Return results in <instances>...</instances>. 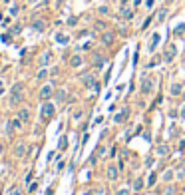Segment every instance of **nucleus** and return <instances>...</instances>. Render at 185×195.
Wrapping results in <instances>:
<instances>
[{
  "mask_svg": "<svg viewBox=\"0 0 185 195\" xmlns=\"http://www.w3.org/2000/svg\"><path fill=\"white\" fill-rule=\"evenodd\" d=\"M122 14H123V18H132V16H133L132 8H123V10H122Z\"/></svg>",
  "mask_w": 185,
  "mask_h": 195,
  "instance_id": "obj_14",
  "label": "nucleus"
},
{
  "mask_svg": "<svg viewBox=\"0 0 185 195\" xmlns=\"http://www.w3.org/2000/svg\"><path fill=\"white\" fill-rule=\"evenodd\" d=\"M173 56H175V46H169V48H167V52H165V62H171Z\"/></svg>",
  "mask_w": 185,
  "mask_h": 195,
  "instance_id": "obj_5",
  "label": "nucleus"
},
{
  "mask_svg": "<svg viewBox=\"0 0 185 195\" xmlns=\"http://www.w3.org/2000/svg\"><path fill=\"white\" fill-rule=\"evenodd\" d=\"M32 26H34V30H36V32H44V28H46V22H44V20H36V22L32 24Z\"/></svg>",
  "mask_w": 185,
  "mask_h": 195,
  "instance_id": "obj_7",
  "label": "nucleus"
},
{
  "mask_svg": "<svg viewBox=\"0 0 185 195\" xmlns=\"http://www.w3.org/2000/svg\"><path fill=\"white\" fill-rule=\"evenodd\" d=\"M126 116H128V110H123L122 113H119V116H116V123H119V122H122V120H123Z\"/></svg>",
  "mask_w": 185,
  "mask_h": 195,
  "instance_id": "obj_15",
  "label": "nucleus"
},
{
  "mask_svg": "<svg viewBox=\"0 0 185 195\" xmlns=\"http://www.w3.org/2000/svg\"><path fill=\"white\" fill-rule=\"evenodd\" d=\"M20 120H22V122H28V120H30V112L26 110V108H22V110H20Z\"/></svg>",
  "mask_w": 185,
  "mask_h": 195,
  "instance_id": "obj_8",
  "label": "nucleus"
},
{
  "mask_svg": "<svg viewBox=\"0 0 185 195\" xmlns=\"http://www.w3.org/2000/svg\"><path fill=\"white\" fill-rule=\"evenodd\" d=\"M24 98V84L22 82H16L12 86V96H10V106H18Z\"/></svg>",
  "mask_w": 185,
  "mask_h": 195,
  "instance_id": "obj_1",
  "label": "nucleus"
},
{
  "mask_svg": "<svg viewBox=\"0 0 185 195\" xmlns=\"http://www.w3.org/2000/svg\"><path fill=\"white\" fill-rule=\"evenodd\" d=\"M165 14H167V10H161V12H159V20L165 18Z\"/></svg>",
  "mask_w": 185,
  "mask_h": 195,
  "instance_id": "obj_20",
  "label": "nucleus"
},
{
  "mask_svg": "<svg viewBox=\"0 0 185 195\" xmlns=\"http://www.w3.org/2000/svg\"><path fill=\"white\" fill-rule=\"evenodd\" d=\"M183 62H185V56H183Z\"/></svg>",
  "mask_w": 185,
  "mask_h": 195,
  "instance_id": "obj_25",
  "label": "nucleus"
},
{
  "mask_svg": "<svg viewBox=\"0 0 185 195\" xmlns=\"http://www.w3.org/2000/svg\"><path fill=\"white\" fill-rule=\"evenodd\" d=\"M179 92H181V84H173V86H171V94H173V96H177Z\"/></svg>",
  "mask_w": 185,
  "mask_h": 195,
  "instance_id": "obj_13",
  "label": "nucleus"
},
{
  "mask_svg": "<svg viewBox=\"0 0 185 195\" xmlns=\"http://www.w3.org/2000/svg\"><path fill=\"white\" fill-rule=\"evenodd\" d=\"M118 195H128V191H119V193H118Z\"/></svg>",
  "mask_w": 185,
  "mask_h": 195,
  "instance_id": "obj_23",
  "label": "nucleus"
},
{
  "mask_svg": "<svg viewBox=\"0 0 185 195\" xmlns=\"http://www.w3.org/2000/svg\"><path fill=\"white\" fill-rule=\"evenodd\" d=\"M100 14H108V6H102L100 8Z\"/></svg>",
  "mask_w": 185,
  "mask_h": 195,
  "instance_id": "obj_21",
  "label": "nucleus"
},
{
  "mask_svg": "<svg viewBox=\"0 0 185 195\" xmlns=\"http://www.w3.org/2000/svg\"><path fill=\"white\" fill-rule=\"evenodd\" d=\"M70 66H72V68H78V66H82V58H80V56H74L72 60H70Z\"/></svg>",
  "mask_w": 185,
  "mask_h": 195,
  "instance_id": "obj_10",
  "label": "nucleus"
},
{
  "mask_svg": "<svg viewBox=\"0 0 185 195\" xmlns=\"http://www.w3.org/2000/svg\"><path fill=\"white\" fill-rule=\"evenodd\" d=\"M36 78H38V80H46V78H48V70H46V68H42L40 72L36 74Z\"/></svg>",
  "mask_w": 185,
  "mask_h": 195,
  "instance_id": "obj_11",
  "label": "nucleus"
},
{
  "mask_svg": "<svg viewBox=\"0 0 185 195\" xmlns=\"http://www.w3.org/2000/svg\"><path fill=\"white\" fill-rule=\"evenodd\" d=\"M56 40H58V42H62V44H66V42H68V36H64V34H58V36H56Z\"/></svg>",
  "mask_w": 185,
  "mask_h": 195,
  "instance_id": "obj_18",
  "label": "nucleus"
},
{
  "mask_svg": "<svg viewBox=\"0 0 185 195\" xmlns=\"http://www.w3.org/2000/svg\"><path fill=\"white\" fill-rule=\"evenodd\" d=\"M157 42H159V34H153V38H151V46H149V50H155Z\"/></svg>",
  "mask_w": 185,
  "mask_h": 195,
  "instance_id": "obj_12",
  "label": "nucleus"
},
{
  "mask_svg": "<svg viewBox=\"0 0 185 195\" xmlns=\"http://www.w3.org/2000/svg\"><path fill=\"white\" fill-rule=\"evenodd\" d=\"M52 92H54V88L50 84H46V86H42V90H40V100L44 102V100H48V98L52 96Z\"/></svg>",
  "mask_w": 185,
  "mask_h": 195,
  "instance_id": "obj_2",
  "label": "nucleus"
},
{
  "mask_svg": "<svg viewBox=\"0 0 185 195\" xmlns=\"http://www.w3.org/2000/svg\"><path fill=\"white\" fill-rule=\"evenodd\" d=\"M52 60V52H46V54H42V58H40V64L42 66H48Z\"/></svg>",
  "mask_w": 185,
  "mask_h": 195,
  "instance_id": "obj_4",
  "label": "nucleus"
},
{
  "mask_svg": "<svg viewBox=\"0 0 185 195\" xmlns=\"http://www.w3.org/2000/svg\"><path fill=\"white\" fill-rule=\"evenodd\" d=\"M2 151H4V148H2V145H0V153H2Z\"/></svg>",
  "mask_w": 185,
  "mask_h": 195,
  "instance_id": "obj_24",
  "label": "nucleus"
},
{
  "mask_svg": "<svg viewBox=\"0 0 185 195\" xmlns=\"http://www.w3.org/2000/svg\"><path fill=\"white\" fill-rule=\"evenodd\" d=\"M113 38H116V34H113V32H106V34L102 36V40H104V44H112Z\"/></svg>",
  "mask_w": 185,
  "mask_h": 195,
  "instance_id": "obj_6",
  "label": "nucleus"
},
{
  "mask_svg": "<svg viewBox=\"0 0 185 195\" xmlns=\"http://www.w3.org/2000/svg\"><path fill=\"white\" fill-rule=\"evenodd\" d=\"M54 116V104H46L42 106V118H52Z\"/></svg>",
  "mask_w": 185,
  "mask_h": 195,
  "instance_id": "obj_3",
  "label": "nucleus"
},
{
  "mask_svg": "<svg viewBox=\"0 0 185 195\" xmlns=\"http://www.w3.org/2000/svg\"><path fill=\"white\" fill-rule=\"evenodd\" d=\"M141 92H143V94L151 92V82H149V80H143V84H141Z\"/></svg>",
  "mask_w": 185,
  "mask_h": 195,
  "instance_id": "obj_9",
  "label": "nucleus"
},
{
  "mask_svg": "<svg viewBox=\"0 0 185 195\" xmlns=\"http://www.w3.org/2000/svg\"><path fill=\"white\" fill-rule=\"evenodd\" d=\"M10 14H12V16L18 14V6H12V8H10Z\"/></svg>",
  "mask_w": 185,
  "mask_h": 195,
  "instance_id": "obj_19",
  "label": "nucleus"
},
{
  "mask_svg": "<svg viewBox=\"0 0 185 195\" xmlns=\"http://www.w3.org/2000/svg\"><path fill=\"white\" fill-rule=\"evenodd\" d=\"M183 30H185V24H179V26H175V30H173V32L179 36V34H183Z\"/></svg>",
  "mask_w": 185,
  "mask_h": 195,
  "instance_id": "obj_16",
  "label": "nucleus"
},
{
  "mask_svg": "<svg viewBox=\"0 0 185 195\" xmlns=\"http://www.w3.org/2000/svg\"><path fill=\"white\" fill-rule=\"evenodd\" d=\"M2 92H4V84L0 82V96H2Z\"/></svg>",
  "mask_w": 185,
  "mask_h": 195,
  "instance_id": "obj_22",
  "label": "nucleus"
},
{
  "mask_svg": "<svg viewBox=\"0 0 185 195\" xmlns=\"http://www.w3.org/2000/svg\"><path fill=\"white\" fill-rule=\"evenodd\" d=\"M16 155H18V158H22V155H24V145H22V143L16 148Z\"/></svg>",
  "mask_w": 185,
  "mask_h": 195,
  "instance_id": "obj_17",
  "label": "nucleus"
}]
</instances>
